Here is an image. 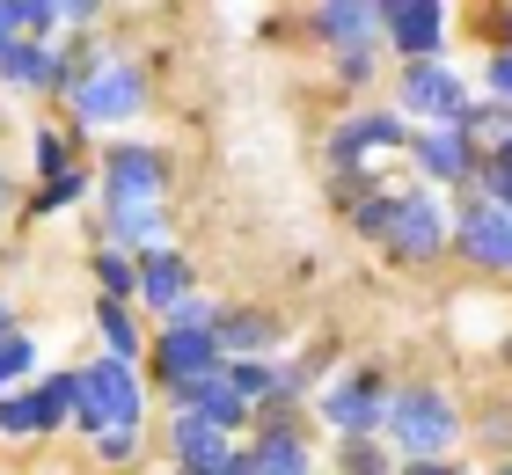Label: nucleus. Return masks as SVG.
<instances>
[{
	"instance_id": "7ed1b4c3",
	"label": "nucleus",
	"mask_w": 512,
	"mask_h": 475,
	"mask_svg": "<svg viewBox=\"0 0 512 475\" xmlns=\"http://www.w3.org/2000/svg\"><path fill=\"white\" fill-rule=\"evenodd\" d=\"M66 95H74L81 125H125V117L147 103V81H139L132 59H103V66H88L81 81H66Z\"/></svg>"
},
{
	"instance_id": "f03ea898",
	"label": "nucleus",
	"mask_w": 512,
	"mask_h": 475,
	"mask_svg": "<svg viewBox=\"0 0 512 475\" xmlns=\"http://www.w3.org/2000/svg\"><path fill=\"white\" fill-rule=\"evenodd\" d=\"M74 424L81 432H139V380L125 359H96L74 373Z\"/></svg>"
},
{
	"instance_id": "a211bd4d",
	"label": "nucleus",
	"mask_w": 512,
	"mask_h": 475,
	"mask_svg": "<svg viewBox=\"0 0 512 475\" xmlns=\"http://www.w3.org/2000/svg\"><path fill=\"white\" fill-rule=\"evenodd\" d=\"M213 344H220V359H249V351L271 344V315H249V307L213 315Z\"/></svg>"
},
{
	"instance_id": "f3484780",
	"label": "nucleus",
	"mask_w": 512,
	"mask_h": 475,
	"mask_svg": "<svg viewBox=\"0 0 512 475\" xmlns=\"http://www.w3.org/2000/svg\"><path fill=\"white\" fill-rule=\"evenodd\" d=\"M256 475H308V446L286 417H264V439H256Z\"/></svg>"
},
{
	"instance_id": "6e6552de",
	"label": "nucleus",
	"mask_w": 512,
	"mask_h": 475,
	"mask_svg": "<svg viewBox=\"0 0 512 475\" xmlns=\"http://www.w3.org/2000/svg\"><path fill=\"white\" fill-rule=\"evenodd\" d=\"M381 37L395 52H410V66H417V59H432L439 44H447V8H439V0H388Z\"/></svg>"
},
{
	"instance_id": "aec40b11",
	"label": "nucleus",
	"mask_w": 512,
	"mask_h": 475,
	"mask_svg": "<svg viewBox=\"0 0 512 475\" xmlns=\"http://www.w3.org/2000/svg\"><path fill=\"white\" fill-rule=\"evenodd\" d=\"M96 322H103V337H110V351H118V359H132V351H139V329H132V307H125V300H103Z\"/></svg>"
},
{
	"instance_id": "20e7f679",
	"label": "nucleus",
	"mask_w": 512,
	"mask_h": 475,
	"mask_svg": "<svg viewBox=\"0 0 512 475\" xmlns=\"http://www.w3.org/2000/svg\"><path fill=\"white\" fill-rule=\"evenodd\" d=\"M161 190H169V169H161L154 147L103 154V212H161Z\"/></svg>"
},
{
	"instance_id": "f704fd0d",
	"label": "nucleus",
	"mask_w": 512,
	"mask_h": 475,
	"mask_svg": "<svg viewBox=\"0 0 512 475\" xmlns=\"http://www.w3.org/2000/svg\"><path fill=\"white\" fill-rule=\"evenodd\" d=\"M15 337V329H8V300H0V344H8Z\"/></svg>"
},
{
	"instance_id": "412c9836",
	"label": "nucleus",
	"mask_w": 512,
	"mask_h": 475,
	"mask_svg": "<svg viewBox=\"0 0 512 475\" xmlns=\"http://www.w3.org/2000/svg\"><path fill=\"white\" fill-rule=\"evenodd\" d=\"M220 380H227V388H235L242 402L271 395V366H264V359H227V373H220Z\"/></svg>"
},
{
	"instance_id": "dca6fc26",
	"label": "nucleus",
	"mask_w": 512,
	"mask_h": 475,
	"mask_svg": "<svg viewBox=\"0 0 512 475\" xmlns=\"http://www.w3.org/2000/svg\"><path fill=\"white\" fill-rule=\"evenodd\" d=\"M315 30L344 44V52H359L366 37H381V8H366V0H330V8H315Z\"/></svg>"
},
{
	"instance_id": "4c0bfd02",
	"label": "nucleus",
	"mask_w": 512,
	"mask_h": 475,
	"mask_svg": "<svg viewBox=\"0 0 512 475\" xmlns=\"http://www.w3.org/2000/svg\"><path fill=\"white\" fill-rule=\"evenodd\" d=\"M0 205H8V176H0Z\"/></svg>"
},
{
	"instance_id": "9b49d317",
	"label": "nucleus",
	"mask_w": 512,
	"mask_h": 475,
	"mask_svg": "<svg viewBox=\"0 0 512 475\" xmlns=\"http://www.w3.org/2000/svg\"><path fill=\"white\" fill-rule=\"evenodd\" d=\"M410 161L425 169L432 183H469L476 169V154H469V132H454V125H432V132H417L410 139Z\"/></svg>"
},
{
	"instance_id": "c756f323",
	"label": "nucleus",
	"mask_w": 512,
	"mask_h": 475,
	"mask_svg": "<svg viewBox=\"0 0 512 475\" xmlns=\"http://www.w3.org/2000/svg\"><path fill=\"white\" fill-rule=\"evenodd\" d=\"M96 454H103V461H132V454H139V432H103Z\"/></svg>"
},
{
	"instance_id": "5701e85b",
	"label": "nucleus",
	"mask_w": 512,
	"mask_h": 475,
	"mask_svg": "<svg viewBox=\"0 0 512 475\" xmlns=\"http://www.w3.org/2000/svg\"><path fill=\"white\" fill-rule=\"evenodd\" d=\"M110 234H118V242H161V212H110Z\"/></svg>"
},
{
	"instance_id": "1a4fd4ad",
	"label": "nucleus",
	"mask_w": 512,
	"mask_h": 475,
	"mask_svg": "<svg viewBox=\"0 0 512 475\" xmlns=\"http://www.w3.org/2000/svg\"><path fill=\"white\" fill-rule=\"evenodd\" d=\"M403 110H425V117H439V125H461V117H469V95H461L454 66L417 59L410 74H403Z\"/></svg>"
},
{
	"instance_id": "ea45409f",
	"label": "nucleus",
	"mask_w": 512,
	"mask_h": 475,
	"mask_svg": "<svg viewBox=\"0 0 512 475\" xmlns=\"http://www.w3.org/2000/svg\"><path fill=\"white\" fill-rule=\"evenodd\" d=\"M505 359H512V344H505Z\"/></svg>"
},
{
	"instance_id": "ddd939ff",
	"label": "nucleus",
	"mask_w": 512,
	"mask_h": 475,
	"mask_svg": "<svg viewBox=\"0 0 512 475\" xmlns=\"http://www.w3.org/2000/svg\"><path fill=\"white\" fill-rule=\"evenodd\" d=\"M374 147H410V132H403V117H395V110L352 117V125H337V132H330V161H337V169H352V161H359V154H374Z\"/></svg>"
},
{
	"instance_id": "a878e982",
	"label": "nucleus",
	"mask_w": 512,
	"mask_h": 475,
	"mask_svg": "<svg viewBox=\"0 0 512 475\" xmlns=\"http://www.w3.org/2000/svg\"><path fill=\"white\" fill-rule=\"evenodd\" d=\"M81 190H88V176H74V169H66V176H52V183L37 190V212H59V205H74Z\"/></svg>"
},
{
	"instance_id": "473e14b6",
	"label": "nucleus",
	"mask_w": 512,
	"mask_h": 475,
	"mask_svg": "<svg viewBox=\"0 0 512 475\" xmlns=\"http://www.w3.org/2000/svg\"><path fill=\"white\" fill-rule=\"evenodd\" d=\"M403 475H461V468H454V461H410Z\"/></svg>"
},
{
	"instance_id": "bb28decb",
	"label": "nucleus",
	"mask_w": 512,
	"mask_h": 475,
	"mask_svg": "<svg viewBox=\"0 0 512 475\" xmlns=\"http://www.w3.org/2000/svg\"><path fill=\"white\" fill-rule=\"evenodd\" d=\"M344 475H388L381 446H374V439H344Z\"/></svg>"
},
{
	"instance_id": "e433bc0d",
	"label": "nucleus",
	"mask_w": 512,
	"mask_h": 475,
	"mask_svg": "<svg viewBox=\"0 0 512 475\" xmlns=\"http://www.w3.org/2000/svg\"><path fill=\"white\" fill-rule=\"evenodd\" d=\"M505 52H512V8H505Z\"/></svg>"
},
{
	"instance_id": "9d476101",
	"label": "nucleus",
	"mask_w": 512,
	"mask_h": 475,
	"mask_svg": "<svg viewBox=\"0 0 512 475\" xmlns=\"http://www.w3.org/2000/svg\"><path fill=\"white\" fill-rule=\"evenodd\" d=\"M461 256L483 271H512V212H498L491 198L461 212Z\"/></svg>"
},
{
	"instance_id": "c9c22d12",
	"label": "nucleus",
	"mask_w": 512,
	"mask_h": 475,
	"mask_svg": "<svg viewBox=\"0 0 512 475\" xmlns=\"http://www.w3.org/2000/svg\"><path fill=\"white\" fill-rule=\"evenodd\" d=\"M0 44H15V30H8V8H0Z\"/></svg>"
},
{
	"instance_id": "423d86ee",
	"label": "nucleus",
	"mask_w": 512,
	"mask_h": 475,
	"mask_svg": "<svg viewBox=\"0 0 512 475\" xmlns=\"http://www.w3.org/2000/svg\"><path fill=\"white\" fill-rule=\"evenodd\" d=\"M227 359H220V344H213V329H161V344H154V380L161 388H191V380H205V373H220Z\"/></svg>"
},
{
	"instance_id": "2f4dec72",
	"label": "nucleus",
	"mask_w": 512,
	"mask_h": 475,
	"mask_svg": "<svg viewBox=\"0 0 512 475\" xmlns=\"http://www.w3.org/2000/svg\"><path fill=\"white\" fill-rule=\"evenodd\" d=\"M491 205L512 212V169H491Z\"/></svg>"
},
{
	"instance_id": "f257e3e1",
	"label": "nucleus",
	"mask_w": 512,
	"mask_h": 475,
	"mask_svg": "<svg viewBox=\"0 0 512 475\" xmlns=\"http://www.w3.org/2000/svg\"><path fill=\"white\" fill-rule=\"evenodd\" d=\"M381 432L403 446L410 461H447V446L461 439V410L439 388H395L381 402Z\"/></svg>"
},
{
	"instance_id": "cd10ccee",
	"label": "nucleus",
	"mask_w": 512,
	"mask_h": 475,
	"mask_svg": "<svg viewBox=\"0 0 512 475\" xmlns=\"http://www.w3.org/2000/svg\"><path fill=\"white\" fill-rule=\"evenodd\" d=\"M30 359H37V344H30V337H8V344H0V388H8L15 373H30Z\"/></svg>"
},
{
	"instance_id": "4be33fe9",
	"label": "nucleus",
	"mask_w": 512,
	"mask_h": 475,
	"mask_svg": "<svg viewBox=\"0 0 512 475\" xmlns=\"http://www.w3.org/2000/svg\"><path fill=\"white\" fill-rule=\"evenodd\" d=\"M37 432V402L30 395H0V439H30Z\"/></svg>"
},
{
	"instance_id": "b1692460",
	"label": "nucleus",
	"mask_w": 512,
	"mask_h": 475,
	"mask_svg": "<svg viewBox=\"0 0 512 475\" xmlns=\"http://www.w3.org/2000/svg\"><path fill=\"white\" fill-rule=\"evenodd\" d=\"M96 278L110 285V300H125V293H139V271L125 264V256H118V249H103V256H96Z\"/></svg>"
},
{
	"instance_id": "6ab92c4d",
	"label": "nucleus",
	"mask_w": 512,
	"mask_h": 475,
	"mask_svg": "<svg viewBox=\"0 0 512 475\" xmlns=\"http://www.w3.org/2000/svg\"><path fill=\"white\" fill-rule=\"evenodd\" d=\"M30 402H37V432L66 424V417H74V373H52V380H44V388H37Z\"/></svg>"
},
{
	"instance_id": "393cba45",
	"label": "nucleus",
	"mask_w": 512,
	"mask_h": 475,
	"mask_svg": "<svg viewBox=\"0 0 512 475\" xmlns=\"http://www.w3.org/2000/svg\"><path fill=\"white\" fill-rule=\"evenodd\" d=\"M388 220H395V190H374V198L352 212V227H359V234H374V242L388 234Z\"/></svg>"
},
{
	"instance_id": "c85d7f7f",
	"label": "nucleus",
	"mask_w": 512,
	"mask_h": 475,
	"mask_svg": "<svg viewBox=\"0 0 512 475\" xmlns=\"http://www.w3.org/2000/svg\"><path fill=\"white\" fill-rule=\"evenodd\" d=\"M37 169L44 176H66V132H37Z\"/></svg>"
},
{
	"instance_id": "39448f33",
	"label": "nucleus",
	"mask_w": 512,
	"mask_h": 475,
	"mask_svg": "<svg viewBox=\"0 0 512 475\" xmlns=\"http://www.w3.org/2000/svg\"><path fill=\"white\" fill-rule=\"evenodd\" d=\"M388 256H403V264H432L439 242H447V220H439V198L425 190H395V220H388Z\"/></svg>"
},
{
	"instance_id": "72a5a7b5",
	"label": "nucleus",
	"mask_w": 512,
	"mask_h": 475,
	"mask_svg": "<svg viewBox=\"0 0 512 475\" xmlns=\"http://www.w3.org/2000/svg\"><path fill=\"white\" fill-rule=\"evenodd\" d=\"M498 169H512V132L498 139Z\"/></svg>"
},
{
	"instance_id": "2eb2a0df",
	"label": "nucleus",
	"mask_w": 512,
	"mask_h": 475,
	"mask_svg": "<svg viewBox=\"0 0 512 475\" xmlns=\"http://www.w3.org/2000/svg\"><path fill=\"white\" fill-rule=\"evenodd\" d=\"M139 271V293L154 300V315H169V307L191 293V264H183L176 249H147V264H132Z\"/></svg>"
},
{
	"instance_id": "0eeeda50",
	"label": "nucleus",
	"mask_w": 512,
	"mask_h": 475,
	"mask_svg": "<svg viewBox=\"0 0 512 475\" xmlns=\"http://www.w3.org/2000/svg\"><path fill=\"white\" fill-rule=\"evenodd\" d=\"M381 402H388V388H381V373L366 366L352 380H337V388H322V417H330L344 439H374L381 432Z\"/></svg>"
},
{
	"instance_id": "4468645a",
	"label": "nucleus",
	"mask_w": 512,
	"mask_h": 475,
	"mask_svg": "<svg viewBox=\"0 0 512 475\" xmlns=\"http://www.w3.org/2000/svg\"><path fill=\"white\" fill-rule=\"evenodd\" d=\"M0 74H8V88H66L59 52H44V44H30V37L0 44Z\"/></svg>"
},
{
	"instance_id": "58836bf2",
	"label": "nucleus",
	"mask_w": 512,
	"mask_h": 475,
	"mask_svg": "<svg viewBox=\"0 0 512 475\" xmlns=\"http://www.w3.org/2000/svg\"><path fill=\"white\" fill-rule=\"evenodd\" d=\"M498 475H512V461H505V468H498Z\"/></svg>"
},
{
	"instance_id": "7c9ffc66",
	"label": "nucleus",
	"mask_w": 512,
	"mask_h": 475,
	"mask_svg": "<svg viewBox=\"0 0 512 475\" xmlns=\"http://www.w3.org/2000/svg\"><path fill=\"white\" fill-rule=\"evenodd\" d=\"M491 95H498V103H512V52L491 59Z\"/></svg>"
},
{
	"instance_id": "f8f14e48",
	"label": "nucleus",
	"mask_w": 512,
	"mask_h": 475,
	"mask_svg": "<svg viewBox=\"0 0 512 475\" xmlns=\"http://www.w3.org/2000/svg\"><path fill=\"white\" fill-rule=\"evenodd\" d=\"M169 439H176V461H183V475H220L227 461H235V446H227V432H220V424H205L198 410H183Z\"/></svg>"
}]
</instances>
